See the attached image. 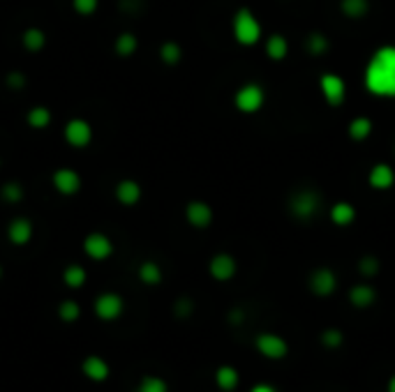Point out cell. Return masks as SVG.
I'll return each instance as SVG.
<instances>
[{
    "label": "cell",
    "mask_w": 395,
    "mask_h": 392,
    "mask_svg": "<svg viewBox=\"0 0 395 392\" xmlns=\"http://www.w3.org/2000/svg\"><path fill=\"white\" fill-rule=\"evenodd\" d=\"M367 88L377 95H395V49L377 51L367 68Z\"/></svg>",
    "instance_id": "cell-1"
},
{
    "label": "cell",
    "mask_w": 395,
    "mask_h": 392,
    "mask_svg": "<svg viewBox=\"0 0 395 392\" xmlns=\"http://www.w3.org/2000/svg\"><path fill=\"white\" fill-rule=\"evenodd\" d=\"M252 347L261 360L275 362V364L285 362L287 358L292 355V344L287 342V337H282L280 332H273V330L256 332L252 340Z\"/></svg>",
    "instance_id": "cell-2"
},
{
    "label": "cell",
    "mask_w": 395,
    "mask_h": 392,
    "mask_svg": "<svg viewBox=\"0 0 395 392\" xmlns=\"http://www.w3.org/2000/svg\"><path fill=\"white\" fill-rule=\"evenodd\" d=\"M93 311L95 316L100 318L104 323H114L118 321L123 314H125V300L121 293H116V291H104L95 298L93 302Z\"/></svg>",
    "instance_id": "cell-3"
},
{
    "label": "cell",
    "mask_w": 395,
    "mask_h": 392,
    "mask_svg": "<svg viewBox=\"0 0 395 392\" xmlns=\"http://www.w3.org/2000/svg\"><path fill=\"white\" fill-rule=\"evenodd\" d=\"M63 136L65 143L72 145V148H88L93 143V125L85 118H72V121L65 123Z\"/></svg>",
    "instance_id": "cell-4"
},
{
    "label": "cell",
    "mask_w": 395,
    "mask_h": 392,
    "mask_svg": "<svg viewBox=\"0 0 395 392\" xmlns=\"http://www.w3.org/2000/svg\"><path fill=\"white\" fill-rule=\"evenodd\" d=\"M83 254L88 256L90 261L102 263L114 256V243H111V238L107 234H102V231H93V234L83 238Z\"/></svg>",
    "instance_id": "cell-5"
},
{
    "label": "cell",
    "mask_w": 395,
    "mask_h": 392,
    "mask_svg": "<svg viewBox=\"0 0 395 392\" xmlns=\"http://www.w3.org/2000/svg\"><path fill=\"white\" fill-rule=\"evenodd\" d=\"M234 35L241 44H254L261 35V25L250 10H239L234 17Z\"/></svg>",
    "instance_id": "cell-6"
},
{
    "label": "cell",
    "mask_w": 395,
    "mask_h": 392,
    "mask_svg": "<svg viewBox=\"0 0 395 392\" xmlns=\"http://www.w3.org/2000/svg\"><path fill=\"white\" fill-rule=\"evenodd\" d=\"M51 185H54V189L61 196H74L83 187V178L79 171L70 169V166H61V169H56L54 176H51Z\"/></svg>",
    "instance_id": "cell-7"
},
{
    "label": "cell",
    "mask_w": 395,
    "mask_h": 392,
    "mask_svg": "<svg viewBox=\"0 0 395 392\" xmlns=\"http://www.w3.org/2000/svg\"><path fill=\"white\" fill-rule=\"evenodd\" d=\"M307 289L317 298H331L338 291V275L331 268H317L307 279Z\"/></svg>",
    "instance_id": "cell-8"
},
{
    "label": "cell",
    "mask_w": 395,
    "mask_h": 392,
    "mask_svg": "<svg viewBox=\"0 0 395 392\" xmlns=\"http://www.w3.org/2000/svg\"><path fill=\"white\" fill-rule=\"evenodd\" d=\"M377 289L372 287V284H354L352 289H349V293H347V300L349 305H352L354 309H358V311H367V309H372L374 307V302H377Z\"/></svg>",
    "instance_id": "cell-9"
},
{
    "label": "cell",
    "mask_w": 395,
    "mask_h": 392,
    "mask_svg": "<svg viewBox=\"0 0 395 392\" xmlns=\"http://www.w3.org/2000/svg\"><path fill=\"white\" fill-rule=\"evenodd\" d=\"M236 270H239V263L232 254H215L208 263V272L215 282H229V279L236 277Z\"/></svg>",
    "instance_id": "cell-10"
},
{
    "label": "cell",
    "mask_w": 395,
    "mask_h": 392,
    "mask_svg": "<svg viewBox=\"0 0 395 392\" xmlns=\"http://www.w3.org/2000/svg\"><path fill=\"white\" fill-rule=\"evenodd\" d=\"M32 234H35V227L28 217H14L8 224V240L14 245V247H26L32 240Z\"/></svg>",
    "instance_id": "cell-11"
},
{
    "label": "cell",
    "mask_w": 395,
    "mask_h": 392,
    "mask_svg": "<svg viewBox=\"0 0 395 392\" xmlns=\"http://www.w3.org/2000/svg\"><path fill=\"white\" fill-rule=\"evenodd\" d=\"M81 374L93 383H104L111 376V364L102 355H85L81 360Z\"/></svg>",
    "instance_id": "cell-12"
},
{
    "label": "cell",
    "mask_w": 395,
    "mask_h": 392,
    "mask_svg": "<svg viewBox=\"0 0 395 392\" xmlns=\"http://www.w3.org/2000/svg\"><path fill=\"white\" fill-rule=\"evenodd\" d=\"M213 383L220 392H236L241 388V371L234 364H217L213 371Z\"/></svg>",
    "instance_id": "cell-13"
},
{
    "label": "cell",
    "mask_w": 395,
    "mask_h": 392,
    "mask_svg": "<svg viewBox=\"0 0 395 392\" xmlns=\"http://www.w3.org/2000/svg\"><path fill=\"white\" fill-rule=\"evenodd\" d=\"M114 196L118 203L125 205V208H132V205H136L141 201L143 189H141V185L136 180H132V178H123V180H118V185H116Z\"/></svg>",
    "instance_id": "cell-14"
},
{
    "label": "cell",
    "mask_w": 395,
    "mask_h": 392,
    "mask_svg": "<svg viewBox=\"0 0 395 392\" xmlns=\"http://www.w3.org/2000/svg\"><path fill=\"white\" fill-rule=\"evenodd\" d=\"M261 102H263V92L259 85L254 83L243 85V88L236 92V106H239V111H243V114H254L261 106Z\"/></svg>",
    "instance_id": "cell-15"
},
{
    "label": "cell",
    "mask_w": 395,
    "mask_h": 392,
    "mask_svg": "<svg viewBox=\"0 0 395 392\" xmlns=\"http://www.w3.org/2000/svg\"><path fill=\"white\" fill-rule=\"evenodd\" d=\"M185 219L190 227L206 229V227H210V222H213V210H210V205L203 201H190L185 205Z\"/></svg>",
    "instance_id": "cell-16"
},
{
    "label": "cell",
    "mask_w": 395,
    "mask_h": 392,
    "mask_svg": "<svg viewBox=\"0 0 395 392\" xmlns=\"http://www.w3.org/2000/svg\"><path fill=\"white\" fill-rule=\"evenodd\" d=\"M317 344L324 351H328V353H338V351L345 349L347 335H345V330L338 328V325H328V328H324L317 335Z\"/></svg>",
    "instance_id": "cell-17"
},
{
    "label": "cell",
    "mask_w": 395,
    "mask_h": 392,
    "mask_svg": "<svg viewBox=\"0 0 395 392\" xmlns=\"http://www.w3.org/2000/svg\"><path fill=\"white\" fill-rule=\"evenodd\" d=\"M21 46L28 53H39L47 46V32L37 28V25H30V28H26L21 32Z\"/></svg>",
    "instance_id": "cell-18"
},
{
    "label": "cell",
    "mask_w": 395,
    "mask_h": 392,
    "mask_svg": "<svg viewBox=\"0 0 395 392\" xmlns=\"http://www.w3.org/2000/svg\"><path fill=\"white\" fill-rule=\"evenodd\" d=\"M136 277H139V282L143 284V287H160L162 279H164V272L160 268V263L143 261L139 265V270H136Z\"/></svg>",
    "instance_id": "cell-19"
},
{
    "label": "cell",
    "mask_w": 395,
    "mask_h": 392,
    "mask_svg": "<svg viewBox=\"0 0 395 392\" xmlns=\"http://www.w3.org/2000/svg\"><path fill=\"white\" fill-rule=\"evenodd\" d=\"M85 282H88V270H85L83 265H79V263L65 265V270H63V284H65V287L77 291V289L85 287Z\"/></svg>",
    "instance_id": "cell-20"
},
{
    "label": "cell",
    "mask_w": 395,
    "mask_h": 392,
    "mask_svg": "<svg viewBox=\"0 0 395 392\" xmlns=\"http://www.w3.org/2000/svg\"><path fill=\"white\" fill-rule=\"evenodd\" d=\"M51 121H54V114H51V109H47V106H42V104H37V106H32V109L26 114V123H28V127L32 130H47Z\"/></svg>",
    "instance_id": "cell-21"
},
{
    "label": "cell",
    "mask_w": 395,
    "mask_h": 392,
    "mask_svg": "<svg viewBox=\"0 0 395 392\" xmlns=\"http://www.w3.org/2000/svg\"><path fill=\"white\" fill-rule=\"evenodd\" d=\"M136 49H139V39H136L134 32H130V30L121 32V35L114 39V51H116V56H121V58H132L136 53Z\"/></svg>",
    "instance_id": "cell-22"
},
{
    "label": "cell",
    "mask_w": 395,
    "mask_h": 392,
    "mask_svg": "<svg viewBox=\"0 0 395 392\" xmlns=\"http://www.w3.org/2000/svg\"><path fill=\"white\" fill-rule=\"evenodd\" d=\"M134 392H169V383L157 374H146L139 378Z\"/></svg>",
    "instance_id": "cell-23"
},
{
    "label": "cell",
    "mask_w": 395,
    "mask_h": 392,
    "mask_svg": "<svg viewBox=\"0 0 395 392\" xmlns=\"http://www.w3.org/2000/svg\"><path fill=\"white\" fill-rule=\"evenodd\" d=\"M56 314L63 323H77L81 318V305L77 300H63L56 307Z\"/></svg>",
    "instance_id": "cell-24"
},
{
    "label": "cell",
    "mask_w": 395,
    "mask_h": 392,
    "mask_svg": "<svg viewBox=\"0 0 395 392\" xmlns=\"http://www.w3.org/2000/svg\"><path fill=\"white\" fill-rule=\"evenodd\" d=\"M181 58H183V46L179 42L169 39V42L160 44V61L164 65H179Z\"/></svg>",
    "instance_id": "cell-25"
},
{
    "label": "cell",
    "mask_w": 395,
    "mask_h": 392,
    "mask_svg": "<svg viewBox=\"0 0 395 392\" xmlns=\"http://www.w3.org/2000/svg\"><path fill=\"white\" fill-rule=\"evenodd\" d=\"M0 198H3L5 203H19V201H23V187H21V183H17V180H8L0 187Z\"/></svg>",
    "instance_id": "cell-26"
},
{
    "label": "cell",
    "mask_w": 395,
    "mask_h": 392,
    "mask_svg": "<svg viewBox=\"0 0 395 392\" xmlns=\"http://www.w3.org/2000/svg\"><path fill=\"white\" fill-rule=\"evenodd\" d=\"M321 85H324V92H326V97L331 99V102H340V99H342V92H345V85H342L340 79L326 76L324 81H321Z\"/></svg>",
    "instance_id": "cell-27"
},
{
    "label": "cell",
    "mask_w": 395,
    "mask_h": 392,
    "mask_svg": "<svg viewBox=\"0 0 395 392\" xmlns=\"http://www.w3.org/2000/svg\"><path fill=\"white\" fill-rule=\"evenodd\" d=\"M97 8H100V0H72V10H74L79 17L95 14Z\"/></svg>",
    "instance_id": "cell-28"
},
{
    "label": "cell",
    "mask_w": 395,
    "mask_h": 392,
    "mask_svg": "<svg viewBox=\"0 0 395 392\" xmlns=\"http://www.w3.org/2000/svg\"><path fill=\"white\" fill-rule=\"evenodd\" d=\"M192 311H194V302L185 296L174 302V316L176 318H190L192 316Z\"/></svg>",
    "instance_id": "cell-29"
},
{
    "label": "cell",
    "mask_w": 395,
    "mask_h": 392,
    "mask_svg": "<svg viewBox=\"0 0 395 392\" xmlns=\"http://www.w3.org/2000/svg\"><path fill=\"white\" fill-rule=\"evenodd\" d=\"M26 83H28V79H26L23 72H19V70L8 72V76H5V85L12 90H21V88H26Z\"/></svg>",
    "instance_id": "cell-30"
},
{
    "label": "cell",
    "mask_w": 395,
    "mask_h": 392,
    "mask_svg": "<svg viewBox=\"0 0 395 392\" xmlns=\"http://www.w3.org/2000/svg\"><path fill=\"white\" fill-rule=\"evenodd\" d=\"M372 183L379 185V187H386V185L391 183V171H388V166H377V169H374Z\"/></svg>",
    "instance_id": "cell-31"
},
{
    "label": "cell",
    "mask_w": 395,
    "mask_h": 392,
    "mask_svg": "<svg viewBox=\"0 0 395 392\" xmlns=\"http://www.w3.org/2000/svg\"><path fill=\"white\" fill-rule=\"evenodd\" d=\"M358 270H361V275H365V277H374L379 272V263L377 261H372V258H365V261H361L358 263Z\"/></svg>",
    "instance_id": "cell-32"
},
{
    "label": "cell",
    "mask_w": 395,
    "mask_h": 392,
    "mask_svg": "<svg viewBox=\"0 0 395 392\" xmlns=\"http://www.w3.org/2000/svg\"><path fill=\"white\" fill-rule=\"evenodd\" d=\"M247 392H280V388L271 381H256V383L250 385Z\"/></svg>",
    "instance_id": "cell-33"
},
{
    "label": "cell",
    "mask_w": 395,
    "mask_h": 392,
    "mask_svg": "<svg viewBox=\"0 0 395 392\" xmlns=\"http://www.w3.org/2000/svg\"><path fill=\"white\" fill-rule=\"evenodd\" d=\"M268 53H271L273 58H282V53H285V42H282L280 37H273L271 42H268Z\"/></svg>",
    "instance_id": "cell-34"
},
{
    "label": "cell",
    "mask_w": 395,
    "mask_h": 392,
    "mask_svg": "<svg viewBox=\"0 0 395 392\" xmlns=\"http://www.w3.org/2000/svg\"><path fill=\"white\" fill-rule=\"evenodd\" d=\"M335 222H340V224H347L349 222V219H352L354 215H352V210H349L347 208V205H342V208H338V210H335Z\"/></svg>",
    "instance_id": "cell-35"
},
{
    "label": "cell",
    "mask_w": 395,
    "mask_h": 392,
    "mask_svg": "<svg viewBox=\"0 0 395 392\" xmlns=\"http://www.w3.org/2000/svg\"><path fill=\"white\" fill-rule=\"evenodd\" d=\"M243 318H245V316H243V311L236 309V311H232V314H229V323H232V325H241Z\"/></svg>",
    "instance_id": "cell-36"
},
{
    "label": "cell",
    "mask_w": 395,
    "mask_h": 392,
    "mask_svg": "<svg viewBox=\"0 0 395 392\" xmlns=\"http://www.w3.org/2000/svg\"><path fill=\"white\" fill-rule=\"evenodd\" d=\"M384 392H395V371L388 374V378L384 381Z\"/></svg>",
    "instance_id": "cell-37"
},
{
    "label": "cell",
    "mask_w": 395,
    "mask_h": 392,
    "mask_svg": "<svg viewBox=\"0 0 395 392\" xmlns=\"http://www.w3.org/2000/svg\"><path fill=\"white\" fill-rule=\"evenodd\" d=\"M367 123L365 121H361V123H356V125H354V134H356V136H365L367 134Z\"/></svg>",
    "instance_id": "cell-38"
},
{
    "label": "cell",
    "mask_w": 395,
    "mask_h": 392,
    "mask_svg": "<svg viewBox=\"0 0 395 392\" xmlns=\"http://www.w3.org/2000/svg\"><path fill=\"white\" fill-rule=\"evenodd\" d=\"M3 275H5V268H3V265H0V279H3Z\"/></svg>",
    "instance_id": "cell-39"
},
{
    "label": "cell",
    "mask_w": 395,
    "mask_h": 392,
    "mask_svg": "<svg viewBox=\"0 0 395 392\" xmlns=\"http://www.w3.org/2000/svg\"><path fill=\"white\" fill-rule=\"evenodd\" d=\"M0 164H3V159H0Z\"/></svg>",
    "instance_id": "cell-40"
}]
</instances>
